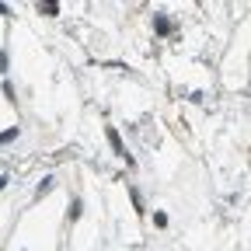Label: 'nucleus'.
<instances>
[{
  "mask_svg": "<svg viewBox=\"0 0 251 251\" xmlns=\"http://www.w3.org/2000/svg\"><path fill=\"white\" fill-rule=\"evenodd\" d=\"M108 140H112L115 153H119V157H126V147H122V140H119V133H115V129H108Z\"/></svg>",
  "mask_w": 251,
  "mask_h": 251,
  "instance_id": "obj_1",
  "label": "nucleus"
},
{
  "mask_svg": "<svg viewBox=\"0 0 251 251\" xmlns=\"http://www.w3.org/2000/svg\"><path fill=\"white\" fill-rule=\"evenodd\" d=\"M39 11H42V14H56L59 7H56V4H39Z\"/></svg>",
  "mask_w": 251,
  "mask_h": 251,
  "instance_id": "obj_2",
  "label": "nucleus"
},
{
  "mask_svg": "<svg viewBox=\"0 0 251 251\" xmlns=\"http://www.w3.org/2000/svg\"><path fill=\"white\" fill-rule=\"evenodd\" d=\"M4 181H7V178H4V175H0V188H4Z\"/></svg>",
  "mask_w": 251,
  "mask_h": 251,
  "instance_id": "obj_3",
  "label": "nucleus"
}]
</instances>
